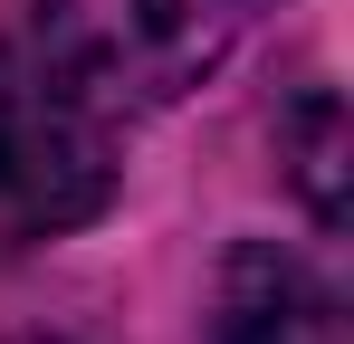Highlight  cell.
<instances>
[{
    "instance_id": "1",
    "label": "cell",
    "mask_w": 354,
    "mask_h": 344,
    "mask_svg": "<svg viewBox=\"0 0 354 344\" xmlns=\"http://www.w3.org/2000/svg\"><path fill=\"white\" fill-rule=\"evenodd\" d=\"M239 39V0H29L19 48L96 115H153L192 96Z\"/></svg>"
},
{
    "instance_id": "2",
    "label": "cell",
    "mask_w": 354,
    "mask_h": 344,
    "mask_svg": "<svg viewBox=\"0 0 354 344\" xmlns=\"http://www.w3.org/2000/svg\"><path fill=\"white\" fill-rule=\"evenodd\" d=\"M115 201V115L0 39V258L67 239Z\"/></svg>"
},
{
    "instance_id": "3",
    "label": "cell",
    "mask_w": 354,
    "mask_h": 344,
    "mask_svg": "<svg viewBox=\"0 0 354 344\" xmlns=\"http://www.w3.org/2000/svg\"><path fill=\"white\" fill-rule=\"evenodd\" d=\"M211 335L221 344H345V296L316 258H297L278 239H239L221 268Z\"/></svg>"
},
{
    "instance_id": "4",
    "label": "cell",
    "mask_w": 354,
    "mask_h": 344,
    "mask_svg": "<svg viewBox=\"0 0 354 344\" xmlns=\"http://www.w3.org/2000/svg\"><path fill=\"white\" fill-rule=\"evenodd\" d=\"M288 153H297V191H306V211L316 220H335L345 211V191H335V163H345V115L326 86H306V106L288 115Z\"/></svg>"
},
{
    "instance_id": "5",
    "label": "cell",
    "mask_w": 354,
    "mask_h": 344,
    "mask_svg": "<svg viewBox=\"0 0 354 344\" xmlns=\"http://www.w3.org/2000/svg\"><path fill=\"white\" fill-rule=\"evenodd\" d=\"M19 344H39V335H19Z\"/></svg>"
}]
</instances>
